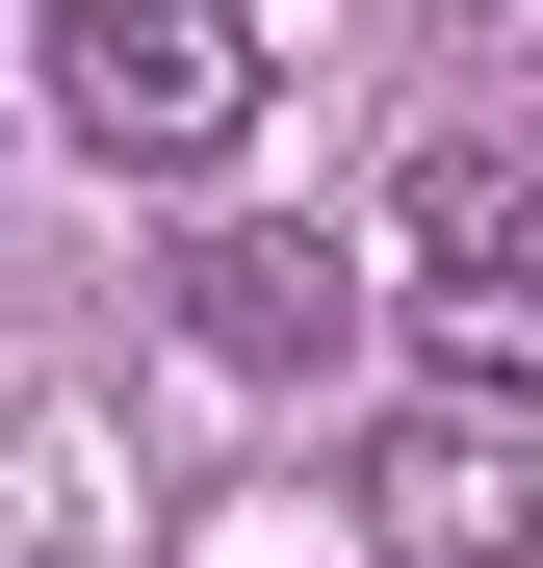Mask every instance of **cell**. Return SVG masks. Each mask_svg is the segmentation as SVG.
I'll list each match as a JSON object with an SVG mask.
<instances>
[{"label": "cell", "mask_w": 543, "mask_h": 568, "mask_svg": "<svg viewBox=\"0 0 543 568\" xmlns=\"http://www.w3.org/2000/svg\"><path fill=\"white\" fill-rule=\"evenodd\" d=\"M52 130L104 155V181H208L259 130V0H52Z\"/></svg>", "instance_id": "1"}, {"label": "cell", "mask_w": 543, "mask_h": 568, "mask_svg": "<svg viewBox=\"0 0 543 568\" xmlns=\"http://www.w3.org/2000/svg\"><path fill=\"white\" fill-rule=\"evenodd\" d=\"M389 311H414L440 362H492V388H543V181H517L492 130L389 155Z\"/></svg>", "instance_id": "2"}, {"label": "cell", "mask_w": 543, "mask_h": 568, "mask_svg": "<svg viewBox=\"0 0 543 568\" xmlns=\"http://www.w3.org/2000/svg\"><path fill=\"white\" fill-rule=\"evenodd\" d=\"M362 542H389V568H517L543 542V388H492V362L389 388V414H362Z\"/></svg>", "instance_id": "3"}, {"label": "cell", "mask_w": 543, "mask_h": 568, "mask_svg": "<svg viewBox=\"0 0 543 568\" xmlns=\"http://www.w3.org/2000/svg\"><path fill=\"white\" fill-rule=\"evenodd\" d=\"M336 311H362V284H336V233H208V258H181V336H208L233 388H311V362H336Z\"/></svg>", "instance_id": "4"}]
</instances>
